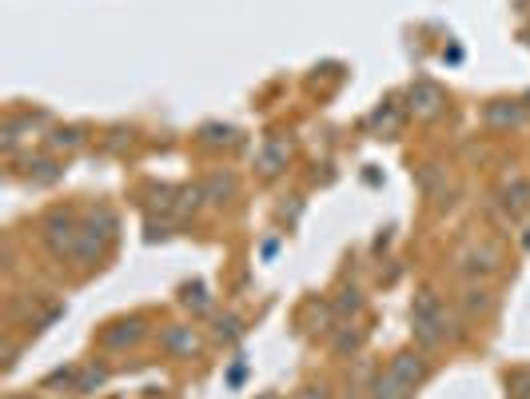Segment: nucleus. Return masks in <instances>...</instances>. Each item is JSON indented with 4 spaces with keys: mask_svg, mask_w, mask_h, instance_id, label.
<instances>
[{
    "mask_svg": "<svg viewBox=\"0 0 530 399\" xmlns=\"http://www.w3.org/2000/svg\"><path fill=\"white\" fill-rule=\"evenodd\" d=\"M331 348H335V356L347 360V356H355V352L363 348V332H359V328H339V336L331 340Z\"/></svg>",
    "mask_w": 530,
    "mask_h": 399,
    "instance_id": "nucleus-19",
    "label": "nucleus"
},
{
    "mask_svg": "<svg viewBox=\"0 0 530 399\" xmlns=\"http://www.w3.org/2000/svg\"><path fill=\"white\" fill-rule=\"evenodd\" d=\"M88 144V132L80 128V124H60V128H52V136H48V148L52 152H76V148H84Z\"/></svg>",
    "mask_w": 530,
    "mask_h": 399,
    "instance_id": "nucleus-12",
    "label": "nucleus"
},
{
    "mask_svg": "<svg viewBox=\"0 0 530 399\" xmlns=\"http://www.w3.org/2000/svg\"><path fill=\"white\" fill-rule=\"evenodd\" d=\"M371 124L383 128V132H395V124H399V120H395V104H383V108L371 116Z\"/></svg>",
    "mask_w": 530,
    "mask_h": 399,
    "instance_id": "nucleus-23",
    "label": "nucleus"
},
{
    "mask_svg": "<svg viewBox=\"0 0 530 399\" xmlns=\"http://www.w3.org/2000/svg\"><path fill=\"white\" fill-rule=\"evenodd\" d=\"M415 392H407L391 372H379L375 380H371V399H411Z\"/></svg>",
    "mask_w": 530,
    "mask_h": 399,
    "instance_id": "nucleus-15",
    "label": "nucleus"
},
{
    "mask_svg": "<svg viewBox=\"0 0 530 399\" xmlns=\"http://www.w3.org/2000/svg\"><path fill=\"white\" fill-rule=\"evenodd\" d=\"M499 264H503V256H499L495 244H471V248L459 256V268H463L467 276H491V272H499Z\"/></svg>",
    "mask_w": 530,
    "mask_h": 399,
    "instance_id": "nucleus-8",
    "label": "nucleus"
},
{
    "mask_svg": "<svg viewBox=\"0 0 530 399\" xmlns=\"http://www.w3.org/2000/svg\"><path fill=\"white\" fill-rule=\"evenodd\" d=\"M200 188H204V200H208V204H224V200L236 196V176H232V172H212Z\"/></svg>",
    "mask_w": 530,
    "mask_h": 399,
    "instance_id": "nucleus-13",
    "label": "nucleus"
},
{
    "mask_svg": "<svg viewBox=\"0 0 530 399\" xmlns=\"http://www.w3.org/2000/svg\"><path fill=\"white\" fill-rule=\"evenodd\" d=\"M411 332H415L419 348H439L447 340V308L431 288H423L411 300Z\"/></svg>",
    "mask_w": 530,
    "mask_h": 399,
    "instance_id": "nucleus-1",
    "label": "nucleus"
},
{
    "mask_svg": "<svg viewBox=\"0 0 530 399\" xmlns=\"http://www.w3.org/2000/svg\"><path fill=\"white\" fill-rule=\"evenodd\" d=\"M335 308H339V316H355V312L363 308L359 288H343V292H339V300H335Z\"/></svg>",
    "mask_w": 530,
    "mask_h": 399,
    "instance_id": "nucleus-22",
    "label": "nucleus"
},
{
    "mask_svg": "<svg viewBox=\"0 0 530 399\" xmlns=\"http://www.w3.org/2000/svg\"><path fill=\"white\" fill-rule=\"evenodd\" d=\"M76 376H80L76 368H56L52 376H44V384H40V388H56V384H72V388H76Z\"/></svg>",
    "mask_w": 530,
    "mask_h": 399,
    "instance_id": "nucleus-24",
    "label": "nucleus"
},
{
    "mask_svg": "<svg viewBox=\"0 0 530 399\" xmlns=\"http://www.w3.org/2000/svg\"><path fill=\"white\" fill-rule=\"evenodd\" d=\"M287 156H291V140H283V136H271L264 148H260V156H256V168H260V176H279L283 168H287Z\"/></svg>",
    "mask_w": 530,
    "mask_h": 399,
    "instance_id": "nucleus-9",
    "label": "nucleus"
},
{
    "mask_svg": "<svg viewBox=\"0 0 530 399\" xmlns=\"http://www.w3.org/2000/svg\"><path fill=\"white\" fill-rule=\"evenodd\" d=\"M459 308H463V312H467L471 320H487V316L495 312V292H491V288H479V284H475V288H467V292H463Z\"/></svg>",
    "mask_w": 530,
    "mask_h": 399,
    "instance_id": "nucleus-10",
    "label": "nucleus"
},
{
    "mask_svg": "<svg viewBox=\"0 0 530 399\" xmlns=\"http://www.w3.org/2000/svg\"><path fill=\"white\" fill-rule=\"evenodd\" d=\"M407 108L419 116V120H435L443 108H447V92L435 84V80H415L407 88Z\"/></svg>",
    "mask_w": 530,
    "mask_h": 399,
    "instance_id": "nucleus-5",
    "label": "nucleus"
},
{
    "mask_svg": "<svg viewBox=\"0 0 530 399\" xmlns=\"http://www.w3.org/2000/svg\"><path fill=\"white\" fill-rule=\"evenodd\" d=\"M184 304H188V308L196 304V308L204 312V308H208V300H204V288H200V284H196V288H184Z\"/></svg>",
    "mask_w": 530,
    "mask_h": 399,
    "instance_id": "nucleus-25",
    "label": "nucleus"
},
{
    "mask_svg": "<svg viewBox=\"0 0 530 399\" xmlns=\"http://www.w3.org/2000/svg\"><path fill=\"white\" fill-rule=\"evenodd\" d=\"M295 399H331V392H327L323 384H311V388H303V392H299Z\"/></svg>",
    "mask_w": 530,
    "mask_h": 399,
    "instance_id": "nucleus-26",
    "label": "nucleus"
},
{
    "mask_svg": "<svg viewBox=\"0 0 530 399\" xmlns=\"http://www.w3.org/2000/svg\"><path fill=\"white\" fill-rule=\"evenodd\" d=\"M240 336H244V328H240L236 316H216V340L220 344H236Z\"/></svg>",
    "mask_w": 530,
    "mask_h": 399,
    "instance_id": "nucleus-21",
    "label": "nucleus"
},
{
    "mask_svg": "<svg viewBox=\"0 0 530 399\" xmlns=\"http://www.w3.org/2000/svg\"><path fill=\"white\" fill-rule=\"evenodd\" d=\"M80 220H76V212L72 208H52L44 220H40V236H44V244L52 248V256H76V248H80Z\"/></svg>",
    "mask_w": 530,
    "mask_h": 399,
    "instance_id": "nucleus-2",
    "label": "nucleus"
},
{
    "mask_svg": "<svg viewBox=\"0 0 530 399\" xmlns=\"http://www.w3.org/2000/svg\"><path fill=\"white\" fill-rule=\"evenodd\" d=\"M144 336H148V320L144 316H128V320H116V324H108L100 332V348L124 352V348H136Z\"/></svg>",
    "mask_w": 530,
    "mask_h": 399,
    "instance_id": "nucleus-6",
    "label": "nucleus"
},
{
    "mask_svg": "<svg viewBox=\"0 0 530 399\" xmlns=\"http://www.w3.org/2000/svg\"><path fill=\"white\" fill-rule=\"evenodd\" d=\"M200 140L208 148H232L236 144V128H228V124H204L200 128Z\"/></svg>",
    "mask_w": 530,
    "mask_h": 399,
    "instance_id": "nucleus-18",
    "label": "nucleus"
},
{
    "mask_svg": "<svg viewBox=\"0 0 530 399\" xmlns=\"http://www.w3.org/2000/svg\"><path fill=\"white\" fill-rule=\"evenodd\" d=\"M387 372H391V376H395L407 392H419V388L427 384V376H431V364H427V356H423V352L407 348V352H395V356H391Z\"/></svg>",
    "mask_w": 530,
    "mask_h": 399,
    "instance_id": "nucleus-4",
    "label": "nucleus"
},
{
    "mask_svg": "<svg viewBox=\"0 0 530 399\" xmlns=\"http://www.w3.org/2000/svg\"><path fill=\"white\" fill-rule=\"evenodd\" d=\"M507 396L530 399V368H515V372H507Z\"/></svg>",
    "mask_w": 530,
    "mask_h": 399,
    "instance_id": "nucleus-20",
    "label": "nucleus"
},
{
    "mask_svg": "<svg viewBox=\"0 0 530 399\" xmlns=\"http://www.w3.org/2000/svg\"><path fill=\"white\" fill-rule=\"evenodd\" d=\"M503 208L511 212V216H523L530 208V184L527 180H519V176H511L507 184H503Z\"/></svg>",
    "mask_w": 530,
    "mask_h": 399,
    "instance_id": "nucleus-14",
    "label": "nucleus"
},
{
    "mask_svg": "<svg viewBox=\"0 0 530 399\" xmlns=\"http://www.w3.org/2000/svg\"><path fill=\"white\" fill-rule=\"evenodd\" d=\"M108 384V368L104 364H88V368H80V376H76V392L80 396H92V392H100Z\"/></svg>",
    "mask_w": 530,
    "mask_h": 399,
    "instance_id": "nucleus-16",
    "label": "nucleus"
},
{
    "mask_svg": "<svg viewBox=\"0 0 530 399\" xmlns=\"http://www.w3.org/2000/svg\"><path fill=\"white\" fill-rule=\"evenodd\" d=\"M483 116L491 128H515L523 120V100H495V104H487Z\"/></svg>",
    "mask_w": 530,
    "mask_h": 399,
    "instance_id": "nucleus-11",
    "label": "nucleus"
},
{
    "mask_svg": "<svg viewBox=\"0 0 530 399\" xmlns=\"http://www.w3.org/2000/svg\"><path fill=\"white\" fill-rule=\"evenodd\" d=\"M160 348H164L168 356H176V360H192L204 344H200V332H196V328H188V324H168L164 336H160Z\"/></svg>",
    "mask_w": 530,
    "mask_h": 399,
    "instance_id": "nucleus-7",
    "label": "nucleus"
},
{
    "mask_svg": "<svg viewBox=\"0 0 530 399\" xmlns=\"http://www.w3.org/2000/svg\"><path fill=\"white\" fill-rule=\"evenodd\" d=\"M60 176H64V164H60V160H36V164H28V180H32V184H44V188H48V184H56Z\"/></svg>",
    "mask_w": 530,
    "mask_h": 399,
    "instance_id": "nucleus-17",
    "label": "nucleus"
},
{
    "mask_svg": "<svg viewBox=\"0 0 530 399\" xmlns=\"http://www.w3.org/2000/svg\"><path fill=\"white\" fill-rule=\"evenodd\" d=\"M116 240V216L108 212V208H96L88 220H84V228H80V248H76V256L80 260H100L104 256V248Z\"/></svg>",
    "mask_w": 530,
    "mask_h": 399,
    "instance_id": "nucleus-3",
    "label": "nucleus"
},
{
    "mask_svg": "<svg viewBox=\"0 0 530 399\" xmlns=\"http://www.w3.org/2000/svg\"><path fill=\"white\" fill-rule=\"evenodd\" d=\"M527 108H530V96H527Z\"/></svg>",
    "mask_w": 530,
    "mask_h": 399,
    "instance_id": "nucleus-28",
    "label": "nucleus"
},
{
    "mask_svg": "<svg viewBox=\"0 0 530 399\" xmlns=\"http://www.w3.org/2000/svg\"><path fill=\"white\" fill-rule=\"evenodd\" d=\"M523 248H527V252H530V228H527V232H523Z\"/></svg>",
    "mask_w": 530,
    "mask_h": 399,
    "instance_id": "nucleus-27",
    "label": "nucleus"
}]
</instances>
